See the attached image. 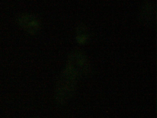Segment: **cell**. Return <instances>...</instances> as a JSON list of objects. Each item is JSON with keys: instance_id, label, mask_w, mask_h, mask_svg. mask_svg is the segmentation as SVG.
Here are the masks:
<instances>
[{"instance_id": "1", "label": "cell", "mask_w": 157, "mask_h": 118, "mask_svg": "<svg viewBox=\"0 0 157 118\" xmlns=\"http://www.w3.org/2000/svg\"><path fill=\"white\" fill-rule=\"evenodd\" d=\"M89 68L88 60L82 53L76 51L70 55L57 88L56 96L58 102L62 103L69 98L78 80L88 73Z\"/></svg>"}, {"instance_id": "2", "label": "cell", "mask_w": 157, "mask_h": 118, "mask_svg": "<svg viewBox=\"0 0 157 118\" xmlns=\"http://www.w3.org/2000/svg\"><path fill=\"white\" fill-rule=\"evenodd\" d=\"M141 16L142 19L147 23H151L154 18V10L152 4L150 3H146L143 5L141 9Z\"/></svg>"}, {"instance_id": "3", "label": "cell", "mask_w": 157, "mask_h": 118, "mask_svg": "<svg viewBox=\"0 0 157 118\" xmlns=\"http://www.w3.org/2000/svg\"><path fill=\"white\" fill-rule=\"evenodd\" d=\"M89 38L88 33L83 27H80L77 30L76 40L79 44H83L87 42Z\"/></svg>"}, {"instance_id": "4", "label": "cell", "mask_w": 157, "mask_h": 118, "mask_svg": "<svg viewBox=\"0 0 157 118\" xmlns=\"http://www.w3.org/2000/svg\"></svg>"}]
</instances>
